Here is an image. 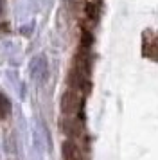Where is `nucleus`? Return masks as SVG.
<instances>
[{
  "label": "nucleus",
  "instance_id": "f03ea898",
  "mask_svg": "<svg viewBox=\"0 0 158 160\" xmlns=\"http://www.w3.org/2000/svg\"><path fill=\"white\" fill-rule=\"evenodd\" d=\"M97 16H99V6H97V2H86V6H85V22H86L88 31L97 23Z\"/></svg>",
  "mask_w": 158,
  "mask_h": 160
},
{
  "label": "nucleus",
  "instance_id": "7ed1b4c3",
  "mask_svg": "<svg viewBox=\"0 0 158 160\" xmlns=\"http://www.w3.org/2000/svg\"><path fill=\"white\" fill-rule=\"evenodd\" d=\"M63 160H83L81 149H79V146L76 142L67 140L63 144Z\"/></svg>",
  "mask_w": 158,
  "mask_h": 160
},
{
  "label": "nucleus",
  "instance_id": "f257e3e1",
  "mask_svg": "<svg viewBox=\"0 0 158 160\" xmlns=\"http://www.w3.org/2000/svg\"><path fill=\"white\" fill-rule=\"evenodd\" d=\"M81 102H83V94L68 88L61 97V112L65 117H76L81 110Z\"/></svg>",
  "mask_w": 158,
  "mask_h": 160
},
{
  "label": "nucleus",
  "instance_id": "39448f33",
  "mask_svg": "<svg viewBox=\"0 0 158 160\" xmlns=\"http://www.w3.org/2000/svg\"><path fill=\"white\" fill-rule=\"evenodd\" d=\"M2 2H4V0H0V13H2Z\"/></svg>",
  "mask_w": 158,
  "mask_h": 160
},
{
  "label": "nucleus",
  "instance_id": "20e7f679",
  "mask_svg": "<svg viewBox=\"0 0 158 160\" xmlns=\"http://www.w3.org/2000/svg\"><path fill=\"white\" fill-rule=\"evenodd\" d=\"M9 112H11V104L7 101L4 95H0V119H6L9 115Z\"/></svg>",
  "mask_w": 158,
  "mask_h": 160
}]
</instances>
